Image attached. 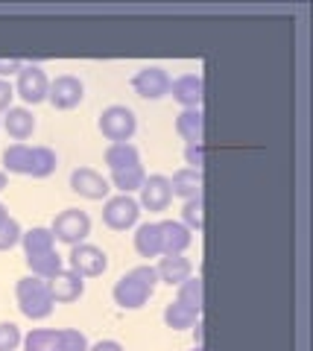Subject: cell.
Wrapping results in <instances>:
<instances>
[{
	"label": "cell",
	"mask_w": 313,
	"mask_h": 351,
	"mask_svg": "<svg viewBox=\"0 0 313 351\" xmlns=\"http://www.w3.org/2000/svg\"><path fill=\"white\" fill-rule=\"evenodd\" d=\"M47 91H50V80L47 73L36 68V64H24L18 73V85H15V94L24 100L27 106H38L47 100Z\"/></svg>",
	"instance_id": "7"
},
{
	"label": "cell",
	"mask_w": 313,
	"mask_h": 351,
	"mask_svg": "<svg viewBox=\"0 0 313 351\" xmlns=\"http://www.w3.org/2000/svg\"><path fill=\"white\" fill-rule=\"evenodd\" d=\"M105 164H109V170L135 167V164H141V152L135 144H112L105 149Z\"/></svg>",
	"instance_id": "23"
},
{
	"label": "cell",
	"mask_w": 313,
	"mask_h": 351,
	"mask_svg": "<svg viewBox=\"0 0 313 351\" xmlns=\"http://www.w3.org/2000/svg\"><path fill=\"white\" fill-rule=\"evenodd\" d=\"M138 217H141V205H138L132 196H112V199H105V208H103V223L114 228V232H126V228H132L138 223Z\"/></svg>",
	"instance_id": "6"
},
{
	"label": "cell",
	"mask_w": 313,
	"mask_h": 351,
	"mask_svg": "<svg viewBox=\"0 0 313 351\" xmlns=\"http://www.w3.org/2000/svg\"><path fill=\"white\" fill-rule=\"evenodd\" d=\"M71 269L82 278H97L109 269V255L100 249V246H91V243H79V246H71Z\"/></svg>",
	"instance_id": "5"
},
{
	"label": "cell",
	"mask_w": 313,
	"mask_h": 351,
	"mask_svg": "<svg viewBox=\"0 0 313 351\" xmlns=\"http://www.w3.org/2000/svg\"><path fill=\"white\" fill-rule=\"evenodd\" d=\"M21 237H24V228H21L18 219L9 217L6 223H0V252H9L12 246H18Z\"/></svg>",
	"instance_id": "30"
},
{
	"label": "cell",
	"mask_w": 313,
	"mask_h": 351,
	"mask_svg": "<svg viewBox=\"0 0 313 351\" xmlns=\"http://www.w3.org/2000/svg\"><path fill=\"white\" fill-rule=\"evenodd\" d=\"M176 132L188 141V144H202V135H205L202 108H185V112L176 117Z\"/></svg>",
	"instance_id": "18"
},
{
	"label": "cell",
	"mask_w": 313,
	"mask_h": 351,
	"mask_svg": "<svg viewBox=\"0 0 313 351\" xmlns=\"http://www.w3.org/2000/svg\"><path fill=\"white\" fill-rule=\"evenodd\" d=\"M47 287H50V295H53V302H59V304H71V302H77L79 295L85 293V278L77 276L73 269H62L59 276H53L47 281Z\"/></svg>",
	"instance_id": "13"
},
{
	"label": "cell",
	"mask_w": 313,
	"mask_h": 351,
	"mask_svg": "<svg viewBox=\"0 0 313 351\" xmlns=\"http://www.w3.org/2000/svg\"><path fill=\"white\" fill-rule=\"evenodd\" d=\"M147 179V173L141 164H135V167H123V170H112V184L121 193H132V191H141V184Z\"/></svg>",
	"instance_id": "24"
},
{
	"label": "cell",
	"mask_w": 313,
	"mask_h": 351,
	"mask_svg": "<svg viewBox=\"0 0 313 351\" xmlns=\"http://www.w3.org/2000/svg\"><path fill=\"white\" fill-rule=\"evenodd\" d=\"M50 232L56 240H62V243L79 246V243H85V237L91 234V217L85 211H79V208H68V211H62L56 219H53Z\"/></svg>",
	"instance_id": "3"
},
{
	"label": "cell",
	"mask_w": 313,
	"mask_h": 351,
	"mask_svg": "<svg viewBox=\"0 0 313 351\" xmlns=\"http://www.w3.org/2000/svg\"><path fill=\"white\" fill-rule=\"evenodd\" d=\"M3 129H6L9 138H15L21 144V141H27L32 132H36V117H32V112L24 108V106L9 108V112L3 114Z\"/></svg>",
	"instance_id": "16"
},
{
	"label": "cell",
	"mask_w": 313,
	"mask_h": 351,
	"mask_svg": "<svg viewBox=\"0 0 313 351\" xmlns=\"http://www.w3.org/2000/svg\"><path fill=\"white\" fill-rule=\"evenodd\" d=\"M190 351H205V348H202V346H193V348H190Z\"/></svg>",
	"instance_id": "39"
},
{
	"label": "cell",
	"mask_w": 313,
	"mask_h": 351,
	"mask_svg": "<svg viewBox=\"0 0 313 351\" xmlns=\"http://www.w3.org/2000/svg\"><path fill=\"white\" fill-rule=\"evenodd\" d=\"M88 351H123V346H121V343H114V339H100V343L91 346Z\"/></svg>",
	"instance_id": "36"
},
{
	"label": "cell",
	"mask_w": 313,
	"mask_h": 351,
	"mask_svg": "<svg viewBox=\"0 0 313 351\" xmlns=\"http://www.w3.org/2000/svg\"><path fill=\"white\" fill-rule=\"evenodd\" d=\"M6 184H9L6 182V173H0V191H6Z\"/></svg>",
	"instance_id": "38"
},
{
	"label": "cell",
	"mask_w": 313,
	"mask_h": 351,
	"mask_svg": "<svg viewBox=\"0 0 313 351\" xmlns=\"http://www.w3.org/2000/svg\"><path fill=\"white\" fill-rule=\"evenodd\" d=\"M15 295H18V304H21V313L27 319H47L53 313V295H50V287L45 278H21L18 287H15Z\"/></svg>",
	"instance_id": "2"
},
{
	"label": "cell",
	"mask_w": 313,
	"mask_h": 351,
	"mask_svg": "<svg viewBox=\"0 0 313 351\" xmlns=\"http://www.w3.org/2000/svg\"><path fill=\"white\" fill-rule=\"evenodd\" d=\"M199 319L197 311H190V307H185L181 302H173L164 307V322L167 328H173V331H185V328H193Z\"/></svg>",
	"instance_id": "25"
},
{
	"label": "cell",
	"mask_w": 313,
	"mask_h": 351,
	"mask_svg": "<svg viewBox=\"0 0 313 351\" xmlns=\"http://www.w3.org/2000/svg\"><path fill=\"white\" fill-rule=\"evenodd\" d=\"M59 346L62 351H88V339L77 328H62L59 331Z\"/></svg>",
	"instance_id": "31"
},
{
	"label": "cell",
	"mask_w": 313,
	"mask_h": 351,
	"mask_svg": "<svg viewBox=\"0 0 313 351\" xmlns=\"http://www.w3.org/2000/svg\"><path fill=\"white\" fill-rule=\"evenodd\" d=\"M155 272H158V281L170 284V287H179L181 281H188L193 276V263L185 255H164L158 261Z\"/></svg>",
	"instance_id": "15"
},
{
	"label": "cell",
	"mask_w": 313,
	"mask_h": 351,
	"mask_svg": "<svg viewBox=\"0 0 313 351\" xmlns=\"http://www.w3.org/2000/svg\"><path fill=\"white\" fill-rule=\"evenodd\" d=\"M170 85L173 80L167 76L164 68H155V64H149V68H141L135 76H132V88L138 97H144V100H161V97L170 94Z\"/></svg>",
	"instance_id": "8"
},
{
	"label": "cell",
	"mask_w": 313,
	"mask_h": 351,
	"mask_svg": "<svg viewBox=\"0 0 313 351\" xmlns=\"http://www.w3.org/2000/svg\"><path fill=\"white\" fill-rule=\"evenodd\" d=\"M27 263H29L32 276H36V278H45V281H50L53 276H59V272L64 269V261H62V255H59L56 249L45 252V255H36V258H27Z\"/></svg>",
	"instance_id": "22"
},
{
	"label": "cell",
	"mask_w": 313,
	"mask_h": 351,
	"mask_svg": "<svg viewBox=\"0 0 313 351\" xmlns=\"http://www.w3.org/2000/svg\"><path fill=\"white\" fill-rule=\"evenodd\" d=\"M29 156H32V149L27 144H12V147H6L3 149V167L6 173H24L29 170Z\"/></svg>",
	"instance_id": "28"
},
{
	"label": "cell",
	"mask_w": 313,
	"mask_h": 351,
	"mask_svg": "<svg viewBox=\"0 0 313 351\" xmlns=\"http://www.w3.org/2000/svg\"><path fill=\"white\" fill-rule=\"evenodd\" d=\"M155 287H158V272H155V267L144 263V267H135V269H129L126 276L117 278L112 295L123 311H138V307H144L149 302V295L155 293Z\"/></svg>",
	"instance_id": "1"
},
{
	"label": "cell",
	"mask_w": 313,
	"mask_h": 351,
	"mask_svg": "<svg viewBox=\"0 0 313 351\" xmlns=\"http://www.w3.org/2000/svg\"><path fill=\"white\" fill-rule=\"evenodd\" d=\"M170 94H173V100L181 103L185 108H199L202 97H205V85L197 73H188V76H179V80L170 85Z\"/></svg>",
	"instance_id": "14"
},
{
	"label": "cell",
	"mask_w": 313,
	"mask_h": 351,
	"mask_svg": "<svg viewBox=\"0 0 313 351\" xmlns=\"http://www.w3.org/2000/svg\"><path fill=\"white\" fill-rule=\"evenodd\" d=\"M185 161L190 170H202L205 167V144H188L185 147Z\"/></svg>",
	"instance_id": "33"
},
{
	"label": "cell",
	"mask_w": 313,
	"mask_h": 351,
	"mask_svg": "<svg viewBox=\"0 0 313 351\" xmlns=\"http://www.w3.org/2000/svg\"><path fill=\"white\" fill-rule=\"evenodd\" d=\"M71 191L73 193H79L82 199H105L112 191V184L109 179H105L103 173H97L91 167H79V170H73L71 173Z\"/></svg>",
	"instance_id": "10"
},
{
	"label": "cell",
	"mask_w": 313,
	"mask_h": 351,
	"mask_svg": "<svg viewBox=\"0 0 313 351\" xmlns=\"http://www.w3.org/2000/svg\"><path fill=\"white\" fill-rule=\"evenodd\" d=\"M21 343H24L21 328L15 322H0V351H18Z\"/></svg>",
	"instance_id": "32"
},
{
	"label": "cell",
	"mask_w": 313,
	"mask_h": 351,
	"mask_svg": "<svg viewBox=\"0 0 313 351\" xmlns=\"http://www.w3.org/2000/svg\"><path fill=\"white\" fill-rule=\"evenodd\" d=\"M135 129H138V117L132 108H126V106H109L100 114V132L112 144H129Z\"/></svg>",
	"instance_id": "4"
},
{
	"label": "cell",
	"mask_w": 313,
	"mask_h": 351,
	"mask_svg": "<svg viewBox=\"0 0 313 351\" xmlns=\"http://www.w3.org/2000/svg\"><path fill=\"white\" fill-rule=\"evenodd\" d=\"M82 97H85V85L71 73L56 76V80L50 82V91H47V100L53 103V108H59V112L77 108L82 103Z\"/></svg>",
	"instance_id": "9"
},
{
	"label": "cell",
	"mask_w": 313,
	"mask_h": 351,
	"mask_svg": "<svg viewBox=\"0 0 313 351\" xmlns=\"http://www.w3.org/2000/svg\"><path fill=\"white\" fill-rule=\"evenodd\" d=\"M24 351H62L59 331H47V328H36L24 337Z\"/></svg>",
	"instance_id": "26"
},
{
	"label": "cell",
	"mask_w": 313,
	"mask_h": 351,
	"mask_svg": "<svg viewBox=\"0 0 313 351\" xmlns=\"http://www.w3.org/2000/svg\"><path fill=\"white\" fill-rule=\"evenodd\" d=\"M135 252L141 258H158L161 255V232L158 223H144L135 232Z\"/></svg>",
	"instance_id": "19"
},
{
	"label": "cell",
	"mask_w": 313,
	"mask_h": 351,
	"mask_svg": "<svg viewBox=\"0 0 313 351\" xmlns=\"http://www.w3.org/2000/svg\"><path fill=\"white\" fill-rule=\"evenodd\" d=\"M12 97H15V88L6 80H0V114H6L12 108Z\"/></svg>",
	"instance_id": "34"
},
{
	"label": "cell",
	"mask_w": 313,
	"mask_h": 351,
	"mask_svg": "<svg viewBox=\"0 0 313 351\" xmlns=\"http://www.w3.org/2000/svg\"><path fill=\"white\" fill-rule=\"evenodd\" d=\"M170 191H173V196H181V199H193V196H202V170L181 167L179 173H173Z\"/></svg>",
	"instance_id": "17"
},
{
	"label": "cell",
	"mask_w": 313,
	"mask_h": 351,
	"mask_svg": "<svg viewBox=\"0 0 313 351\" xmlns=\"http://www.w3.org/2000/svg\"><path fill=\"white\" fill-rule=\"evenodd\" d=\"M56 167H59V158L50 147H32L27 176H32V179H47V176L56 173Z\"/></svg>",
	"instance_id": "20"
},
{
	"label": "cell",
	"mask_w": 313,
	"mask_h": 351,
	"mask_svg": "<svg viewBox=\"0 0 313 351\" xmlns=\"http://www.w3.org/2000/svg\"><path fill=\"white\" fill-rule=\"evenodd\" d=\"M21 68H24L21 59H0V80H3V76H12V73H21Z\"/></svg>",
	"instance_id": "35"
},
{
	"label": "cell",
	"mask_w": 313,
	"mask_h": 351,
	"mask_svg": "<svg viewBox=\"0 0 313 351\" xmlns=\"http://www.w3.org/2000/svg\"><path fill=\"white\" fill-rule=\"evenodd\" d=\"M21 246H24L27 258H36V255H45V252H53V246H56V237H53L50 228H29V232H24V237H21Z\"/></svg>",
	"instance_id": "21"
},
{
	"label": "cell",
	"mask_w": 313,
	"mask_h": 351,
	"mask_svg": "<svg viewBox=\"0 0 313 351\" xmlns=\"http://www.w3.org/2000/svg\"><path fill=\"white\" fill-rule=\"evenodd\" d=\"M173 202V191H170V179L167 176H149L141 184V208L147 211H167Z\"/></svg>",
	"instance_id": "11"
},
{
	"label": "cell",
	"mask_w": 313,
	"mask_h": 351,
	"mask_svg": "<svg viewBox=\"0 0 313 351\" xmlns=\"http://www.w3.org/2000/svg\"><path fill=\"white\" fill-rule=\"evenodd\" d=\"M158 232H161V255H181L193 243V232L179 219L158 223Z\"/></svg>",
	"instance_id": "12"
},
{
	"label": "cell",
	"mask_w": 313,
	"mask_h": 351,
	"mask_svg": "<svg viewBox=\"0 0 313 351\" xmlns=\"http://www.w3.org/2000/svg\"><path fill=\"white\" fill-rule=\"evenodd\" d=\"M181 223H185L190 232H202V228H205V205H202V196L185 199V208H181Z\"/></svg>",
	"instance_id": "29"
},
{
	"label": "cell",
	"mask_w": 313,
	"mask_h": 351,
	"mask_svg": "<svg viewBox=\"0 0 313 351\" xmlns=\"http://www.w3.org/2000/svg\"><path fill=\"white\" fill-rule=\"evenodd\" d=\"M6 219H9V208L0 202V223H6Z\"/></svg>",
	"instance_id": "37"
},
{
	"label": "cell",
	"mask_w": 313,
	"mask_h": 351,
	"mask_svg": "<svg viewBox=\"0 0 313 351\" xmlns=\"http://www.w3.org/2000/svg\"><path fill=\"white\" fill-rule=\"evenodd\" d=\"M202 299H205V284H202V278L197 276V278H188V281H181L179 284V299L176 302H181L185 307H190V311H202Z\"/></svg>",
	"instance_id": "27"
}]
</instances>
